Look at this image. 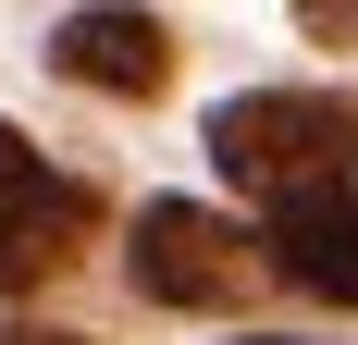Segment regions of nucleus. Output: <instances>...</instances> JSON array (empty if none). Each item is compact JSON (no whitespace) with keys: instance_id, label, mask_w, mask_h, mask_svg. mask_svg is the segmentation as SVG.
Instances as JSON below:
<instances>
[{"instance_id":"f257e3e1","label":"nucleus","mask_w":358,"mask_h":345,"mask_svg":"<svg viewBox=\"0 0 358 345\" xmlns=\"http://www.w3.org/2000/svg\"><path fill=\"white\" fill-rule=\"evenodd\" d=\"M210 161L272 210L322 198V185H358V99H334V87H248V99L210 111Z\"/></svg>"},{"instance_id":"f03ea898","label":"nucleus","mask_w":358,"mask_h":345,"mask_svg":"<svg viewBox=\"0 0 358 345\" xmlns=\"http://www.w3.org/2000/svg\"><path fill=\"white\" fill-rule=\"evenodd\" d=\"M248 272H259L248 222H222L198 198H148L136 210V296L148 309H235Z\"/></svg>"},{"instance_id":"7ed1b4c3","label":"nucleus","mask_w":358,"mask_h":345,"mask_svg":"<svg viewBox=\"0 0 358 345\" xmlns=\"http://www.w3.org/2000/svg\"><path fill=\"white\" fill-rule=\"evenodd\" d=\"M87 222H99V198H87V185H62V172L0 124V296L50 284L74 247H87Z\"/></svg>"},{"instance_id":"20e7f679","label":"nucleus","mask_w":358,"mask_h":345,"mask_svg":"<svg viewBox=\"0 0 358 345\" xmlns=\"http://www.w3.org/2000/svg\"><path fill=\"white\" fill-rule=\"evenodd\" d=\"M50 74L99 87V99H161V87H173V37L148 25V13H74V25L50 37Z\"/></svg>"},{"instance_id":"39448f33","label":"nucleus","mask_w":358,"mask_h":345,"mask_svg":"<svg viewBox=\"0 0 358 345\" xmlns=\"http://www.w3.org/2000/svg\"><path fill=\"white\" fill-rule=\"evenodd\" d=\"M272 259H285V284H309V296L358 309V185H322V198H296L285 222H272Z\"/></svg>"},{"instance_id":"423d86ee","label":"nucleus","mask_w":358,"mask_h":345,"mask_svg":"<svg viewBox=\"0 0 358 345\" xmlns=\"http://www.w3.org/2000/svg\"><path fill=\"white\" fill-rule=\"evenodd\" d=\"M296 25L334 37V50H358V0H296Z\"/></svg>"},{"instance_id":"0eeeda50","label":"nucleus","mask_w":358,"mask_h":345,"mask_svg":"<svg viewBox=\"0 0 358 345\" xmlns=\"http://www.w3.org/2000/svg\"><path fill=\"white\" fill-rule=\"evenodd\" d=\"M248 345H272V333H248Z\"/></svg>"}]
</instances>
